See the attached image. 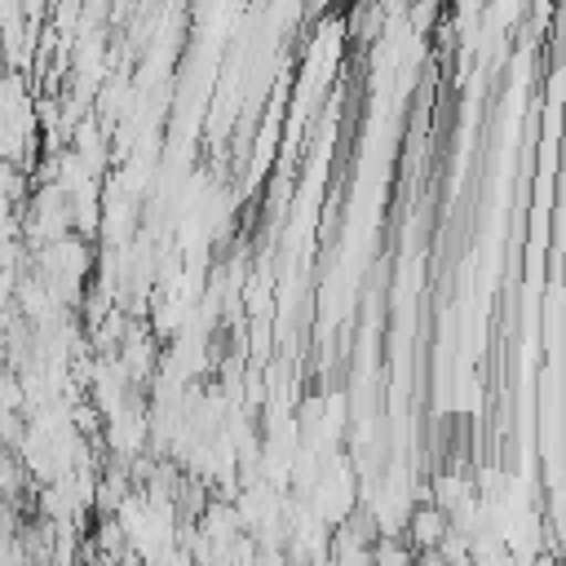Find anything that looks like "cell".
<instances>
[{"instance_id": "obj_1", "label": "cell", "mask_w": 566, "mask_h": 566, "mask_svg": "<svg viewBox=\"0 0 566 566\" xmlns=\"http://www.w3.org/2000/svg\"><path fill=\"white\" fill-rule=\"evenodd\" d=\"M531 566H562V562H557V553H548V548H544V553H539Z\"/></svg>"}]
</instances>
